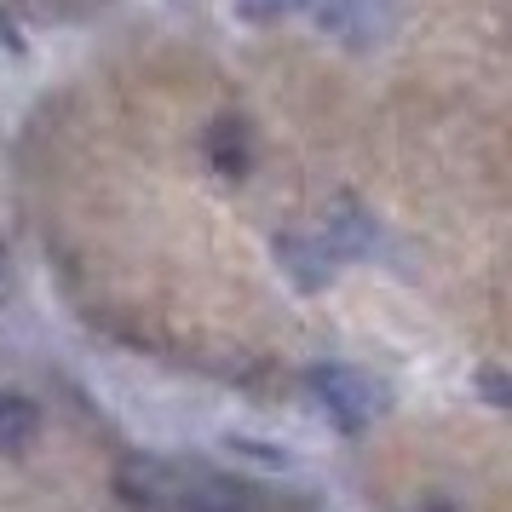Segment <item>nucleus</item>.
<instances>
[{"mask_svg": "<svg viewBox=\"0 0 512 512\" xmlns=\"http://www.w3.org/2000/svg\"><path fill=\"white\" fill-rule=\"evenodd\" d=\"M0 271H6V242H0Z\"/></svg>", "mask_w": 512, "mask_h": 512, "instance_id": "nucleus-11", "label": "nucleus"}, {"mask_svg": "<svg viewBox=\"0 0 512 512\" xmlns=\"http://www.w3.org/2000/svg\"><path fill=\"white\" fill-rule=\"evenodd\" d=\"M225 449H231V455H259V466H288L294 461L288 449H277V443H254V438H225Z\"/></svg>", "mask_w": 512, "mask_h": 512, "instance_id": "nucleus-8", "label": "nucleus"}, {"mask_svg": "<svg viewBox=\"0 0 512 512\" xmlns=\"http://www.w3.org/2000/svg\"><path fill=\"white\" fill-rule=\"evenodd\" d=\"M305 386H311V397L328 409V420L340 432H363L380 415V403H386V392L363 369H351V363H311L305 369Z\"/></svg>", "mask_w": 512, "mask_h": 512, "instance_id": "nucleus-1", "label": "nucleus"}, {"mask_svg": "<svg viewBox=\"0 0 512 512\" xmlns=\"http://www.w3.org/2000/svg\"><path fill=\"white\" fill-rule=\"evenodd\" d=\"M179 507L185 512H242V495H231V489H219V484H196V489H185Z\"/></svg>", "mask_w": 512, "mask_h": 512, "instance_id": "nucleus-6", "label": "nucleus"}, {"mask_svg": "<svg viewBox=\"0 0 512 512\" xmlns=\"http://www.w3.org/2000/svg\"><path fill=\"white\" fill-rule=\"evenodd\" d=\"M426 512H455V507H449V501H426Z\"/></svg>", "mask_w": 512, "mask_h": 512, "instance_id": "nucleus-10", "label": "nucleus"}, {"mask_svg": "<svg viewBox=\"0 0 512 512\" xmlns=\"http://www.w3.org/2000/svg\"><path fill=\"white\" fill-rule=\"evenodd\" d=\"M202 150H208V162L219 179H248V167H254V133H248V121L242 116H219L208 127V139H202Z\"/></svg>", "mask_w": 512, "mask_h": 512, "instance_id": "nucleus-3", "label": "nucleus"}, {"mask_svg": "<svg viewBox=\"0 0 512 512\" xmlns=\"http://www.w3.org/2000/svg\"><path fill=\"white\" fill-rule=\"evenodd\" d=\"M305 0H236V12L248 18V24H282L288 12H300Z\"/></svg>", "mask_w": 512, "mask_h": 512, "instance_id": "nucleus-7", "label": "nucleus"}, {"mask_svg": "<svg viewBox=\"0 0 512 512\" xmlns=\"http://www.w3.org/2000/svg\"><path fill=\"white\" fill-rule=\"evenodd\" d=\"M305 6L317 12V29L351 52H374L397 29L392 0H305Z\"/></svg>", "mask_w": 512, "mask_h": 512, "instance_id": "nucleus-2", "label": "nucleus"}, {"mask_svg": "<svg viewBox=\"0 0 512 512\" xmlns=\"http://www.w3.org/2000/svg\"><path fill=\"white\" fill-rule=\"evenodd\" d=\"M277 259H282V271L300 282V288H323L328 271H334V254L323 248V236H282Z\"/></svg>", "mask_w": 512, "mask_h": 512, "instance_id": "nucleus-4", "label": "nucleus"}, {"mask_svg": "<svg viewBox=\"0 0 512 512\" xmlns=\"http://www.w3.org/2000/svg\"><path fill=\"white\" fill-rule=\"evenodd\" d=\"M41 438V403L24 392H0V455H24Z\"/></svg>", "mask_w": 512, "mask_h": 512, "instance_id": "nucleus-5", "label": "nucleus"}, {"mask_svg": "<svg viewBox=\"0 0 512 512\" xmlns=\"http://www.w3.org/2000/svg\"><path fill=\"white\" fill-rule=\"evenodd\" d=\"M484 397H489V403H495V409L507 403V386H501V374H484Z\"/></svg>", "mask_w": 512, "mask_h": 512, "instance_id": "nucleus-9", "label": "nucleus"}]
</instances>
